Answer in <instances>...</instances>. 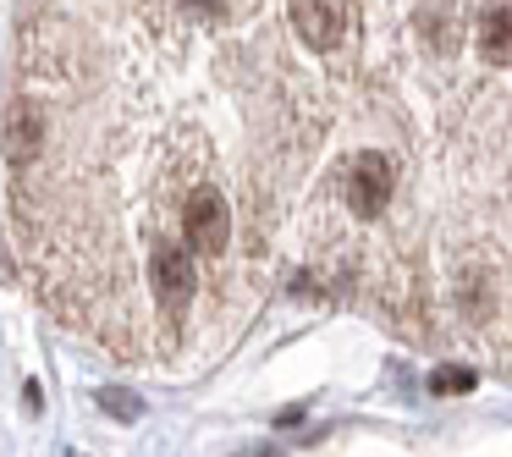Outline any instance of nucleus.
Here are the masks:
<instances>
[{
    "label": "nucleus",
    "mask_w": 512,
    "mask_h": 457,
    "mask_svg": "<svg viewBox=\"0 0 512 457\" xmlns=\"http://www.w3.org/2000/svg\"><path fill=\"white\" fill-rule=\"evenodd\" d=\"M287 23L314 56H336L353 34V0H287Z\"/></svg>",
    "instance_id": "f257e3e1"
},
{
    "label": "nucleus",
    "mask_w": 512,
    "mask_h": 457,
    "mask_svg": "<svg viewBox=\"0 0 512 457\" xmlns=\"http://www.w3.org/2000/svg\"><path fill=\"white\" fill-rule=\"evenodd\" d=\"M468 386H474V369H435L430 375L435 397H446V391H468Z\"/></svg>",
    "instance_id": "f03ea898"
},
{
    "label": "nucleus",
    "mask_w": 512,
    "mask_h": 457,
    "mask_svg": "<svg viewBox=\"0 0 512 457\" xmlns=\"http://www.w3.org/2000/svg\"><path fill=\"white\" fill-rule=\"evenodd\" d=\"M105 408H111V413H122V419H133V402H122V391H105Z\"/></svg>",
    "instance_id": "7ed1b4c3"
}]
</instances>
